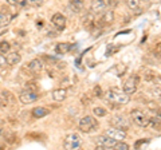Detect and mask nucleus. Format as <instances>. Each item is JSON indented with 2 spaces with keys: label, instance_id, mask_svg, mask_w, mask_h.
<instances>
[{
  "label": "nucleus",
  "instance_id": "6ab92c4d",
  "mask_svg": "<svg viewBox=\"0 0 161 150\" xmlns=\"http://www.w3.org/2000/svg\"><path fill=\"white\" fill-rule=\"evenodd\" d=\"M70 48H71V46H70L69 43H58L57 47H55V51L58 54H66V52H69Z\"/></svg>",
  "mask_w": 161,
  "mask_h": 150
},
{
  "label": "nucleus",
  "instance_id": "393cba45",
  "mask_svg": "<svg viewBox=\"0 0 161 150\" xmlns=\"http://www.w3.org/2000/svg\"><path fill=\"white\" fill-rule=\"evenodd\" d=\"M8 22H9V19H8L7 15H4L3 12H0V28L4 27V26H7Z\"/></svg>",
  "mask_w": 161,
  "mask_h": 150
},
{
  "label": "nucleus",
  "instance_id": "7ed1b4c3",
  "mask_svg": "<svg viewBox=\"0 0 161 150\" xmlns=\"http://www.w3.org/2000/svg\"><path fill=\"white\" fill-rule=\"evenodd\" d=\"M98 129V122L97 119L92 115H86L79 121V130L83 133H93Z\"/></svg>",
  "mask_w": 161,
  "mask_h": 150
},
{
  "label": "nucleus",
  "instance_id": "e433bc0d",
  "mask_svg": "<svg viewBox=\"0 0 161 150\" xmlns=\"http://www.w3.org/2000/svg\"><path fill=\"white\" fill-rule=\"evenodd\" d=\"M118 2H121V0H118ZM125 2H126V0H125Z\"/></svg>",
  "mask_w": 161,
  "mask_h": 150
},
{
  "label": "nucleus",
  "instance_id": "f3484780",
  "mask_svg": "<svg viewBox=\"0 0 161 150\" xmlns=\"http://www.w3.org/2000/svg\"><path fill=\"white\" fill-rule=\"evenodd\" d=\"M48 109H46V107H35V109H32V111H31V114H32V117L34 118H44V117H47L48 115Z\"/></svg>",
  "mask_w": 161,
  "mask_h": 150
},
{
  "label": "nucleus",
  "instance_id": "cd10ccee",
  "mask_svg": "<svg viewBox=\"0 0 161 150\" xmlns=\"http://www.w3.org/2000/svg\"><path fill=\"white\" fill-rule=\"evenodd\" d=\"M24 90H31V91H36V90H38V84L30 82V83L26 84V88H24Z\"/></svg>",
  "mask_w": 161,
  "mask_h": 150
},
{
  "label": "nucleus",
  "instance_id": "412c9836",
  "mask_svg": "<svg viewBox=\"0 0 161 150\" xmlns=\"http://www.w3.org/2000/svg\"><path fill=\"white\" fill-rule=\"evenodd\" d=\"M142 75H144V79H145L147 82H152L153 79L156 78V72L152 71V70H145V72H144Z\"/></svg>",
  "mask_w": 161,
  "mask_h": 150
},
{
  "label": "nucleus",
  "instance_id": "423d86ee",
  "mask_svg": "<svg viewBox=\"0 0 161 150\" xmlns=\"http://www.w3.org/2000/svg\"><path fill=\"white\" fill-rule=\"evenodd\" d=\"M110 123H112L113 127H117L121 130H128L130 127L129 119L125 115H113V118L110 119Z\"/></svg>",
  "mask_w": 161,
  "mask_h": 150
},
{
  "label": "nucleus",
  "instance_id": "9d476101",
  "mask_svg": "<svg viewBox=\"0 0 161 150\" xmlns=\"http://www.w3.org/2000/svg\"><path fill=\"white\" fill-rule=\"evenodd\" d=\"M51 22H53V24L55 27L58 28V31L60 32L62 29H64V27H66V18H64V15H62V13H55L54 16L51 18Z\"/></svg>",
  "mask_w": 161,
  "mask_h": 150
},
{
  "label": "nucleus",
  "instance_id": "f03ea898",
  "mask_svg": "<svg viewBox=\"0 0 161 150\" xmlns=\"http://www.w3.org/2000/svg\"><path fill=\"white\" fill-rule=\"evenodd\" d=\"M130 119L134 125H137L140 127H148L149 126V121L150 118L147 113H144L140 109H134L130 111Z\"/></svg>",
  "mask_w": 161,
  "mask_h": 150
},
{
  "label": "nucleus",
  "instance_id": "2f4dec72",
  "mask_svg": "<svg viewBox=\"0 0 161 150\" xmlns=\"http://www.w3.org/2000/svg\"><path fill=\"white\" fill-rule=\"evenodd\" d=\"M4 106H7V101L0 98V107H4Z\"/></svg>",
  "mask_w": 161,
  "mask_h": 150
},
{
  "label": "nucleus",
  "instance_id": "9b49d317",
  "mask_svg": "<svg viewBox=\"0 0 161 150\" xmlns=\"http://www.w3.org/2000/svg\"><path fill=\"white\" fill-rule=\"evenodd\" d=\"M106 6L108 4L105 3V0H92V9L93 13H102L105 9H106Z\"/></svg>",
  "mask_w": 161,
  "mask_h": 150
},
{
  "label": "nucleus",
  "instance_id": "f704fd0d",
  "mask_svg": "<svg viewBox=\"0 0 161 150\" xmlns=\"http://www.w3.org/2000/svg\"><path fill=\"white\" fill-rule=\"evenodd\" d=\"M2 133H3V129H2V127H0V134H2Z\"/></svg>",
  "mask_w": 161,
  "mask_h": 150
},
{
  "label": "nucleus",
  "instance_id": "4be33fe9",
  "mask_svg": "<svg viewBox=\"0 0 161 150\" xmlns=\"http://www.w3.org/2000/svg\"><path fill=\"white\" fill-rule=\"evenodd\" d=\"M93 113L95 117H105L106 115V110H105L102 106H95L93 109Z\"/></svg>",
  "mask_w": 161,
  "mask_h": 150
},
{
  "label": "nucleus",
  "instance_id": "c9c22d12",
  "mask_svg": "<svg viewBox=\"0 0 161 150\" xmlns=\"http://www.w3.org/2000/svg\"><path fill=\"white\" fill-rule=\"evenodd\" d=\"M144 2H150V0H144Z\"/></svg>",
  "mask_w": 161,
  "mask_h": 150
},
{
  "label": "nucleus",
  "instance_id": "6e6552de",
  "mask_svg": "<svg viewBox=\"0 0 161 150\" xmlns=\"http://www.w3.org/2000/svg\"><path fill=\"white\" fill-rule=\"evenodd\" d=\"M140 82V79L137 75H134V77H132L130 79H128L126 82H125L124 84V91L128 94V95H130V94H134L136 90H137V84Z\"/></svg>",
  "mask_w": 161,
  "mask_h": 150
},
{
  "label": "nucleus",
  "instance_id": "a878e982",
  "mask_svg": "<svg viewBox=\"0 0 161 150\" xmlns=\"http://www.w3.org/2000/svg\"><path fill=\"white\" fill-rule=\"evenodd\" d=\"M93 94L95 97H98V98H101V97H103V91H102V88H101V86H95L94 87V90H93Z\"/></svg>",
  "mask_w": 161,
  "mask_h": 150
},
{
  "label": "nucleus",
  "instance_id": "c756f323",
  "mask_svg": "<svg viewBox=\"0 0 161 150\" xmlns=\"http://www.w3.org/2000/svg\"><path fill=\"white\" fill-rule=\"evenodd\" d=\"M108 4H109L110 7H113V8H114V7L118 4V0H109V3H108Z\"/></svg>",
  "mask_w": 161,
  "mask_h": 150
},
{
  "label": "nucleus",
  "instance_id": "5701e85b",
  "mask_svg": "<svg viewBox=\"0 0 161 150\" xmlns=\"http://www.w3.org/2000/svg\"><path fill=\"white\" fill-rule=\"evenodd\" d=\"M112 149H115V150H128L129 149V145L124 141H117L114 143V146Z\"/></svg>",
  "mask_w": 161,
  "mask_h": 150
},
{
  "label": "nucleus",
  "instance_id": "72a5a7b5",
  "mask_svg": "<svg viewBox=\"0 0 161 150\" xmlns=\"http://www.w3.org/2000/svg\"><path fill=\"white\" fill-rule=\"evenodd\" d=\"M156 106H157V104H154L153 102H150V103H149V109H152V110H156V109H157Z\"/></svg>",
  "mask_w": 161,
  "mask_h": 150
},
{
  "label": "nucleus",
  "instance_id": "1a4fd4ad",
  "mask_svg": "<svg viewBox=\"0 0 161 150\" xmlns=\"http://www.w3.org/2000/svg\"><path fill=\"white\" fill-rule=\"evenodd\" d=\"M105 134L109 136L110 138L115 139V141H124V138H126V133H125V130H121V129H117V127L108 129Z\"/></svg>",
  "mask_w": 161,
  "mask_h": 150
},
{
  "label": "nucleus",
  "instance_id": "b1692460",
  "mask_svg": "<svg viewBox=\"0 0 161 150\" xmlns=\"http://www.w3.org/2000/svg\"><path fill=\"white\" fill-rule=\"evenodd\" d=\"M126 4L132 11H134V9H137L140 7V0H126Z\"/></svg>",
  "mask_w": 161,
  "mask_h": 150
},
{
  "label": "nucleus",
  "instance_id": "20e7f679",
  "mask_svg": "<svg viewBox=\"0 0 161 150\" xmlns=\"http://www.w3.org/2000/svg\"><path fill=\"white\" fill-rule=\"evenodd\" d=\"M95 146H97L98 149H105V150H108V149H112L114 146V143L117 142L115 139L113 138H110L109 136H106V134H103V136H99L95 138Z\"/></svg>",
  "mask_w": 161,
  "mask_h": 150
},
{
  "label": "nucleus",
  "instance_id": "7c9ffc66",
  "mask_svg": "<svg viewBox=\"0 0 161 150\" xmlns=\"http://www.w3.org/2000/svg\"><path fill=\"white\" fill-rule=\"evenodd\" d=\"M4 64H6V58H4L3 55L0 54V67H3Z\"/></svg>",
  "mask_w": 161,
  "mask_h": 150
},
{
  "label": "nucleus",
  "instance_id": "f257e3e1",
  "mask_svg": "<svg viewBox=\"0 0 161 150\" xmlns=\"http://www.w3.org/2000/svg\"><path fill=\"white\" fill-rule=\"evenodd\" d=\"M105 98H106L109 101V103L112 104V109L115 107L114 104H126L130 101V98H129L128 94L125 93L124 90H119L117 87L109 88L108 93L105 94Z\"/></svg>",
  "mask_w": 161,
  "mask_h": 150
},
{
  "label": "nucleus",
  "instance_id": "4468645a",
  "mask_svg": "<svg viewBox=\"0 0 161 150\" xmlns=\"http://www.w3.org/2000/svg\"><path fill=\"white\" fill-rule=\"evenodd\" d=\"M51 95H53L54 101L62 102V101H64V99L67 98V91H66V88H57V90H54L53 91Z\"/></svg>",
  "mask_w": 161,
  "mask_h": 150
},
{
  "label": "nucleus",
  "instance_id": "0eeeda50",
  "mask_svg": "<svg viewBox=\"0 0 161 150\" xmlns=\"http://www.w3.org/2000/svg\"><path fill=\"white\" fill-rule=\"evenodd\" d=\"M80 145H82V139L78 134H69L64 139L63 146L64 149H79Z\"/></svg>",
  "mask_w": 161,
  "mask_h": 150
},
{
  "label": "nucleus",
  "instance_id": "aec40b11",
  "mask_svg": "<svg viewBox=\"0 0 161 150\" xmlns=\"http://www.w3.org/2000/svg\"><path fill=\"white\" fill-rule=\"evenodd\" d=\"M11 51V44H9L7 40H2L0 42V52L2 54H7Z\"/></svg>",
  "mask_w": 161,
  "mask_h": 150
},
{
  "label": "nucleus",
  "instance_id": "bb28decb",
  "mask_svg": "<svg viewBox=\"0 0 161 150\" xmlns=\"http://www.w3.org/2000/svg\"><path fill=\"white\" fill-rule=\"evenodd\" d=\"M43 2L44 0H27V3L31 4V6H34V7H40L43 4Z\"/></svg>",
  "mask_w": 161,
  "mask_h": 150
},
{
  "label": "nucleus",
  "instance_id": "a211bd4d",
  "mask_svg": "<svg viewBox=\"0 0 161 150\" xmlns=\"http://www.w3.org/2000/svg\"><path fill=\"white\" fill-rule=\"evenodd\" d=\"M94 23H95L94 22V13L89 12V13L85 15V18H83V27L85 28H87V29L92 31L93 27H94Z\"/></svg>",
  "mask_w": 161,
  "mask_h": 150
},
{
  "label": "nucleus",
  "instance_id": "2eb2a0df",
  "mask_svg": "<svg viewBox=\"0 0 161 150\" xmlns=\"http://www.w3.org/2000/svg\"><path fill=\"white\" fill-rule=\"evenodd\" d=\"M28 68H30V71H31L32 74H39L40 71H42V68H43V63H42L40 59H34V61L30 62Z\"/></svg>",
  "mask_w": 161,
  "mask_h": 150
},
{
  "label": "nucleus",
  "instance_id": "473e14b6",
  "mask_svg": "<svg viewBox=\"0 0 161 150\" xmlns=\"http://www.w3.org/2000/svg\"><path fill=\"white\" fill-rule=\"evenodd\" d=\"M7 3L8 4H12V6H14V4H18L19 3V0H7Z\"/></svg>",
  "mask_w": 161,
  "mask_h": 150
},
{
  "label": "nucleus",
  "instance_id": "ddd939ff",
  "mask_svg": "<svg viewBox=\"0 0 161 150\" xmlns=\"http://www.w3.org/2000/svg\"><path fill=\"white\" fill-rule=\"evenodd\" d=\"M20 61H22V56H20L19 52H7L6 63L8 66H15V64L20 63Z\"/></svg>",
  "mask_w": 161,
  "mask_h": 150
},
{
  "label": "nucleus",
  "instance_id": "f8f14e48",
  "mask_svg": "<svg viewBox=\"0 0 161 150\" xmlns=\"http://www.w3.org/2000/svg\"><path fill=\"white\" fill-rule=\"evenodd\" d=\"M67 7L73 13H79L85 7V2L83 0H70Z\"/></svg>",
  "mask_w": 161,
  "mask_h": 150
},
{
  "label": "nucleus",
  "instance_id": "dca6fc26",
  "mask_svg": "<svg viewBox=\"0 0 161 150\" xmlns=\"http://www.w3.org/2000/svg\"><path fill=\"white\" fill-rule=\"evenodd\" d=\"M114 20V12L112 9H105L102 12V19H101V24H110Z\"/></svg>",
  "mask_w": 161,
  "mask_h": 150
},
{
  "label": "nucleus",
  "instance_id": "39448f33",
  "mask_svg": "<svg viewBox=\"0 0 161 150\" xmlns=\"http://www.w3.org/2000/svg\"><path fill=\"white\" fill-rule=\"evenodd\" d=\"M39 94L38 91H31V90H23L22 93H20L19 95V99L20 102H22L23 104H30V103H34L36 102L39 99Z\"/></svg>",
  "mask_w": 161,
  "mask_h": 150
},
{
  "label": "nucleus",
  "instance_id": "c85d7f7f",
  "mask_svg": "<svg viewBox=\"0 0 161 150\" xmlns=\"http://www.w3.org/2000/svg\"><path fill=\"white\" fill-rule=\"evenodd\" d=\"M152 93H153V95H154V97L160 98V86H157V88H154Z\"/></svg>",
  "mask_w": 161,
  "mask_h": 150
}]
</instances>
